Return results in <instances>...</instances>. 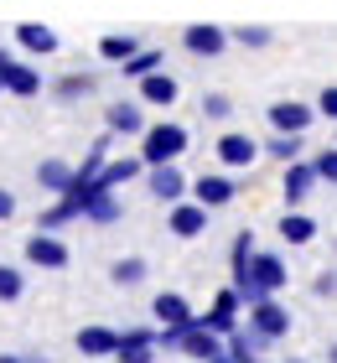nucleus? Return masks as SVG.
I'll use <instances>...</instances> for the list:
<instances>
[{
	"instance_id": "obj_1",
	"label": "nucleus",
	"mask_w": 337,
	"mask_h": 363,
	"mask_svg": "<svg viewBox=\"0 0 337 363\" xmlns=\"http://www.w3.org/2000/svg\"><path fill=\"white\" fill-rule=\"evenodd\" d=\"M192 145V135L182 125H145V135H140V161L145 167H172V161H182V151Z\"/></svg>"
},
{
	"instance_id": "obj_2",
	"label": "nucleus",
	"mask_w": 337,
	"mask_h": 363,
	"mask_svg": "<svg viewBox=\"0 0 337 363\" xmlns=\"http://www.w3.org/2000/svg\"><path fill=\"white\" fill-rule=\"evenodd\" d=\"M239 306H244V296H239V291L228 286V291H218V296H213V306L202 311L197 322L208 327V333H218V337H228V333H239Z\"/></svg>"
},
{
	"instance_id": "obj_3",
	"label": "nucleus",
	"mask_w": 337,
	"mask_h": 363,
	"mask_svg": "<svg viewBox=\"0 0 337 363\" xmlns=\"http://www.w3.org/2000/svg\"><path fill=\"white\" fill-rule=\"evenodd\" d=\"M285 280H291V275H285V259H280V255H260V250H255V259H249V280H244V286H233V291H249V286H255L260 296H275Z\"/></svg>"
},
{
	"instance_id": "obj_4",
	"label": "nucleus",
	"mask_w": 337,
	"mask_h": 363,
	"mask_svg": "<svg viewBox=\"0 0 337 363\" xmlns=\"http://www.w3.org/2000/svg\"><path fill=\"white\" fill-rule=\"evenodd\" d=\"M249 327H255V333H265L270 342H275V337L291 333V311H285V306L275 301V296H265V301L249 306Z\"/></svg>"
},
{
	"instance_id": "obj_5",
	"label": "nucleus",
	"mask_w": 337,
	"mask_h": 363,
	"mask_svg": "<svg viewBox=\"0 0 337 363\" xmlns=\"http://www.w3.org/2000/svg\"><path fill=\"white\" fill-rule=\"evenodd\" d=\"M177 353H187V358H197V363H213V358H223L228 348H223V337L218 333H208L202 322H192L187 333H182V348Z\"/></svg>"
},
{
	"instance_id": "obj_6",
	"label": "nucleus",
	"mask_w": 337,
	"mask_h": 363,
	"mask_svg": "<svg viewBox=\"0 0 337 363\" xmlns=\"http://www.w3.org/2000/svg\"><path fill=\"white\" fill-rule=\"evenodd\" d=\"M145 187H150V197H156V203L172 208V203H182V197H187V177H182V167L172 161V167H150V182H145Z\"/></svg>"
},
{
	"instance_id": "obj_7",
	"label": "nucleus",
	"mask_w": 337,
	"mask_h": 363,
	"mask_svg": "<svg viewBox=\"0 0 337 363\" xmlns=\"http://www.w3.org/2000/svg\"><path fill=\"white\" fill-rule=\"evenodd\" d=\"M150 317H156L161 327H192V322H197V311L187 306V296H177V291H161L156 301H150Z\"/></svg>"
},
{
	"instance_id": "obj_8",
	"label": "nucleus",
	"mask_w": 337,
	"mask_h": 363,
	"mask_svg": "<svg viewBox=\"0 0 337 363\" xmlns=\"http://www.w3.org/2000/svg\"><path fill=\"white\" fill-rule=\"evenodd\" d=\"M26 259H31V265H42V270H62V265H67V244L53 239V234L42 228V234L26 239Z\"/></svg>"
},
{
	"instance_id": "obj_9",
	"label": "nucleus",
	"mask_w": 337,
	"mask_h": 363,
	"mask_svg": "<svg viewBox=\"0 0 337 363\" xmlns=\"http://www.w3.org/2000/svg\"><path fill=\"white\" fill-rule=\"evenodd\" d=\"M213 151H218V161H223V167H233V172H244L249 161L260 156V145L249 140V135H239V130H228V135H218V145H213Z\"/></svg>"
},
{
	"instance_id": "obj_10",
	"label": "nucleus",
	"mask_w": 337,
	"mask_h": 363,
	"mask_svg": "<svg viewBox=\"0 0 337 363\" xmlns=\"http://www.w3.org/2000/svg\"><path fill=\"white\" fill-rule=\"evenodd\" d=\"M182 47H187V52H197V57H218V52L228 47V31L202 21V26H187V31H182Z\"/></svg>"
},
{
	"instance_id": "obj_11",
	"label": "nucleus",
	"mask_w": 337,
	"mask_h": 363,
	"mask_svg": "<svg viewBox=\"0 0 337 363\" xmlns=\"http://www.w3.org/2000/svg\"><path fill=\"white\" fill-rule=\"evenodd\" d=\"M120 342H125V333H114V327H83L78 333V353L83 358H114Z\"/></svg>"
},
{
	"instance_id": "obj_12",
	"label": "nucleus",
	"mask_w": 337,
	"mask_h": 363,
	"mask_svg": "<svg viewBox=\"0 0 337 363\" xmlns=\"http://www.w3.org/2000/svg\"><path fill=\"white\" fill-rule=\"evenodd\" d=\"M202 228H208V208H202L197 197H192V203H187V197L172 203V234H177V239H197Z\"/></svg>"
},
{
	"instance_id": "obj_13",
	"label": "nucleus",
	"mask_w": 337,
	"mask_h": 363,
	"mask_svg": "<svg viewBox=\"0 0 337 363\" xmlns=\"http://www.w3.org/2000/svg\"><path fill=\"white\" fill-rule=\"evenodd\" d=\"M270 125H275V135H301L311 125V109L296 99H280V104H270Z\"/></svg>"
},
{
	"instance_id": "obj_14",
	"label": "nucleus",
	"mask_w": 337,
	"mask_h": 363,
	"mask_svg": "<svg viewBox=\"0 0 337 363\" xmlns=\"http://www.w3.org/2000/svg\"><path fill=\"white\" fill-rule=\"evenodd\" d=\"M316 182H322V177H316V161H291V167H285V203H291V208L306 203Z\"/></svg>"
},
{
	"instance_id": "obj_15",
	"label": "nucleus",
	"mask_w": 337,
	"mask_h": 363,
	"mask_svg": "<svg viewBox=\"0 0 337 363\" xmlns=\"http://www.w3.org/2000/svg\"><path fill=\"white\" fill-rule=\"evenodd\" d=\"M120 363H156V333L150 327H135V333H125L120 353H114Z\"/></svg>"
},
{
	"instance_id": "obj_16",
	"label": "nucleus",
	"mask_w": 337,
	"mask_h": 363,
	"mask_svg": "<svg viewBox=\"0 0 337 363\" xmlns=\"http://www.w3.org/2000/svg\"><path fill=\"white\" fill-rule=\"evenodd\" d=\"M233 192H239V187H233V177H197L192 182V197L202 208H223V203H233Z\"/></svg>"
},
{
	"instance_id": "obj_17",
	"label": "nucleus",
	"mask_w": 337,
	"mask_h": 363,
	"mask_svg": "<svg viewBox=\"0 0 337 363\" xmlns=\"http://www.w3.org/2000/svg\"><path fill=\"white\" fill-rule=\"evenodd\" d=\"M16 42H21L26 52H37V57L57 52V31H53V26H42V21H21V26H16Z\"/></svg>"
},
{
	"instance_id": "obj_18",
	"label": "nucleus",
	"mask_w": 337,
	"mask_h": 363,
	"mask_svg": "<svg viewBox=\"0 0 337 363\" xmlns=\"http://www.w3.org/2000/svg\"><path fill=\"white\" fill-rule=\"evenodd\" d=\"M0 84H6V94H21V99H31L42 89V78H37V68H26V62H6V68H0Z\"/></svg>"
},
{
	"instance_id": "obj_19",
	"label": "nucleus",
	"mask_w": 337,
	"mask_h": 363,
	"mask_svg": "<svg viewBox=\"0 0 337 363\" xmlns=\"http://www.w3.org/2000/svg\"><path fill=\"white\" fill-rule=\"evenodd\" d=\"M109 130H114V135H145L140 104H109Z\"/></svg>"
},
{
	"instance_id": "obj_20",
	"label": "nucleus",
	"mask_w": 337,
	"mask_h": 363,
	"mask_svg": "<svg viewBox=\"0 0 337 363\" xmlns=\"http://www.w3.org/2000/svg\"><path fill=\"white\" fill-rule=\"evenodd\" d=\"M73 167H67V161H42V167H37V182H42V187L47 192H67V187H73Z\"/></svg>"
},
{
	"instance_id": "obj_21",
	"label": "nucleus",
	"mask_w": 337,
	"mask_h": 363,
	"mask_svg": "<svg viewBox=\"0 0 337 363\" xmlns=\"http://www.w3.org/2000/svg\"><path fill=\"white\" fill-rule=\"evenodd\" d=\"M280 239L285 244H311L316 239V223L306 218V213H285V218H280Z\"/></svg>"
},
{
	"instance_id": "obj_22",
	"label": "nucleus",
	"mask_w": 337,
	"mask_h": 363,
	"mask_svg": "<svg viewBox=\"0 0 337 363\" xmlns=\"http://www.w3.org/2000/svg\"><path fill=\"white\" fill-rule=\"evenodd\" d=\"M249 259H255V234H239V239H233V255H228L233 286H244V280H249Z\"/></svg>"
},
{
	"instance_id": "obj_23",
	"label": "nucleus",
	"mask_w": 337,
	"mask_h": 363,
	"mask_svg": "<svg viewBox=\"0 0 337 363\" xmlns=\"http://www.w3.org/2000/svg\"><path fill=\"white\" fill-rule=\"evenodd\" d=\"M140 99H145V104H172V99H177V84H172L166 73H150V78H140Z\"/></svg>"
},
{
	"instance_id": "obj_24",
	"label": "nucleus",
	"mask_w": 337,
	"mask_h": 363,
	"mask_svg": "<svg viewBox=\"0 0 337 363\" xmlns=\"http://www.w3.org/2000/svg\"><path fill=\"white\" fill-rule=\"evenodd\" d=\"M135 172H140V161H109L104 172H99V192H114L120 182H130Z\"/></svg>"
},
{
	"instance_id": "obj_25",
	"label": "nucleus",
	"mask_w": 337,
	"mask_h": 363,
	"mask_svg": "<svg viewBox=\"0 0 337 363\" xmlns=\"http://www.w3.org/2000/svg\"><path fill=\"white\" fill-rule=\"evenodd\" d=\"M109 280H114V286H140V280H145V259H114V265H109Z\"/></svg>"
},
{
	"instance_id": "obj_26",
	"label": "nucleus",
	"mask_w": 337,
	"mask_h": 363,
	"mask_svg": "<svg viewBox=\"0 0 337 363\" xmlns=\"http://www.w3.org/2000/svg\"><path fill=\"white\" fill-rule=\"evenodd\" d=\"M78 213H83V208L73 203V197H57V203H53V208L42 213V228H47V234H53V228H62L67 218H78Z\"/></svg>"
},
{
	"instance_id": "obj_27",
	"label": "nucleus",
	"mask_w": 337,
	"mask_h": 363,
	"mask_svg": "<svg viewBox=\"0 0 337 363\" xmlns=\"http://www.w3.org/2000/svg\"><path fill=\"white\" fill-rule=\"evenodd\" d=\"M140 47H135V37H104L99 42V57H109V62H130Z\"/></svg>"
},
{
	"instance_id": "obj_28",
	"label": "nucleus",
	"mask_w": 337,
	"mask_h": 363,
	"mask_svg": "<svg viewBox=\"0 0 337 363\" xmlns=\"http://www.w3.org/2000/svg\"><path fill=\"white\" fill-rule=\"evenodd\" d=\"M156 68H161V52H156V47H150V52H135V57L125 62L120 73H125V78H150Z\"/></svg>"
},
{
	"instance_id": "obj_29",
	"label": "nucleus",
	"mask_w": 337,
	"mask_h": 363,
	"mask_svg": "<svg viewBox=\"0 0 337 363\" xmlns=\"http://www.w3.org/2000/svg\"><path fill=\"white\" fill-rule=\"evenodd\" d=\"M83 213H89L94 223H114V218H120V203H114V192H99V197H94V203L83 208Z\"/></svg>"
},
{
	"instance_id": "obj_30",
	"label": "nucleus",
	"mask_w": 337,
	"mask_h": 363,
	"mask_svg": "<svg viewBox=\"0 0 337 363\" xmlns=\"http://www.w3.org/2000/svg\"><path fill=\"white\" fill-rule=\"evenodd\" d=\"M265 151L275 156V161H285V167H291V161H301V135H275V140L265 145Z\"/></svg>"
},
{
	"instance_id": "obj_31",
	"label": "nucleus",
	"mask_w": 337,
	"mask_h": 363,
	"mask_svg": "<svg viewBox=\"0 0 337 363\" xmlns=\"http://www.w3.org/2000/svg\"><path fill=\"white\" fill-rule=\"evenodd\" d=\"M26 291V275H16L11 265H0V301H21Z\"/></svg>"
},
{
	"instance_id": "obj_32",
	"label": "nucleus",
	"mask_w": 337,
	"mask_h": 363,
	"mask_svg": "<svg viewBox=\"0 0 337 363\" xmlns=\"http://www.w3.org/2000/svg\"><path fill=\"white\" fill-rule=\"evenodd\" d=\"M202 114H208V120H228V114H233L228 94H208V99H202Z\"/></svg>"
},
{
	"instance_id": "obj_33",
	"label": "nucleus",
	"mask_w": 337,
	"mask_h": 363,
	"mask_svg": "<svg viewBox=\"0 0 337 363\" xmlns=\"http://www.w3.org/2000/svg\"><path fill=\"white\" fill-rule=\"evenodd\" d=\"M316 177H322V182H332V187H337V145H332V151H322V156H316Z\"/></svg>"
},
{
	"instance_id": "obj_34",
	"label": "nucleus",
	"mask_w": 337,
	"mask_h": 363,
	"mask_svg": "<svg viewBox=\"0 0 337 363\" xmlns=\"http://www.w3.org/2000/svg\"><path fill=\"white\" fill-rule=\"evenodd\" d=\"M233 37H239L244 47H270V31H265V26H239Z\"/></svg>"
},
{
	"instance_id": "obj_35",
	"label": "nucleus",
	"mask_w": 337,
	"mask_h": 363,
	"mask_svg": "<svg viewBox=\"0 0 337 363\" xmlns=\"http://www.w3.org/2000/svg\"><path fill=\"white\" fill-rule=\"evenodd\" d=\"M316 114H327V120H337V84L322 89V99H316Z\"/></svg>"
},
{
	"instance_id": "obj_36",
	"label": "nucleus",
	"mask_w": 337,
	"mask_h": 363,
	"mask_svg": "<svg viewBox=\"0 0 337 363\" xmlns=\"http://www.w3.org/2000/svg\"><path fill=\"white\" fill-rule=\"evenodd\" d=\"M83 89H89V78H67L57 94H62V99H73V94H83Z\"/></svg>"
},
{
	"instance_id": "obj_37",
	"label": "nucleus",
	"mask_w": 337,
	"mask_h": 363,
	"mask_svg": "<svg viewBox=\"0 0 337 363\" xmlns=\"http://www.w3.org/2000/svg\"><path fill=\"white\" fill-rule=\"evenodd\" d=\"M11 213H16V192L0 187V218H11Z\"/></svg>"
},
{
	"instance_id": "obj_38",
	"label": "nucleus",
	"mask_w": 337,
	"mask_h": 363,
	"mask_svg": "<svg viewBox=\"0 0 337 363\" xmlns=\"http://www.w3.org/2000/svg\"><path fill=\"white\" fill-rule=\"evenodd\" d=\"M0 363H31V358H16V353H0Z\"/></svg>"
},
{
	"instance_id": "obj_39",
	"label": "nucleus",
	"mask_w": 337,
	"mask_h": 363,
	"mask_svg": "<svg viewBox=\"0 0 337 363\" xmlns=\"http://www.w3.org/2000/svg\"><path fill=\"white\" fill-rule=\"evenodd\" d=\"M213 363H233V358H228V353H223V358H213Z\"/></svg>"
},
{
	"instance_id": "obj_40",
	"label": "nucleus",
	"mask_w": 337,
	"mask_h": 363,
	"mask_svg": "<svg viewBox=\"0 0 337 363\" xmlns=\"http://www.w3.org/2000/svg\"><path fill=\"white\" fill-rule=\"evenodd\" d=\"M332 363H337V342H332Z\"/></svg>"
},
{
	"instance_id": "obj_41",
	"label": "nucleus",
	"mask_w": 337,
	"mask_h": 363,
	"mask_svg": "<svg viewBox=\"0 0 337 363\" xmlns=\"http://www.w3.org/2000/svg\"><path fill=\"white\" fill-rule=\"evenodd\" d=\"M285 363H301V358H285Z\"/></svg>"
},
{
	"instance_id": "obj_42",
	"label": "nucleus",
	"mask_w": 337,
	"mask_h": 363,
	"mask_svg": "<svg viewBox=\"0 0 337 363\" xmlns=\"http://www.w3.org/2000/svg\"><path fill=\"white\" fill-rule=\"evenodd\" d=\"M0 94H6V84H0Z\"/></svg>"
}]
</instances>
